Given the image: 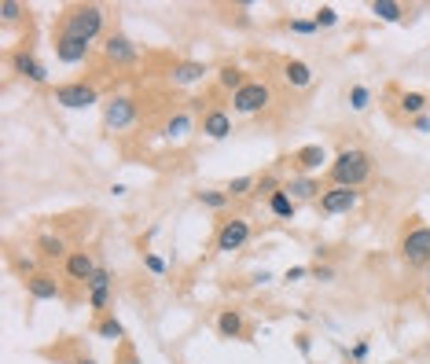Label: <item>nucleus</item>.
I'll use <instances>...</instances> for the list:
<instances>
[{
  "label": "nucleus",
  "mask_w": 430,
  "mask_h": 364,
  "mask_svg": "<svg viewBox=\"0 0 430 364\" xmlns=\"http://www.w3.org/2000/svg\"><path fill=\"white\" fill-rule=\"evenodd\" d=\"M306 276H309L306 265H291V269L284 272V284H298V280H306Z\"/></svg>",
  "instance_id": "nucleus-36"
},
{
  "label": "nucleus",
  "mask_w": 430,
  "mask_h": 364,
  "mask_svg": "<svg viewBox=\"0 0 430 364\" xmlns=\"http://www.w3.org/2000/svg\"><path fill=\"white\" fill-rule=\"evenodd\" d=\"M96 335H100V338H107V342H122V338H125V328H122V320L103 316L100 324H96Z\"/></svg>",
  "instance_id": "nucleus-28"
},
{
  "label": "nucleus",
  "mask_w": 430,
  "mask_h": 364,
  "mask_svg": "<svg viewBox=\"0 0 430 364\" xmlns=\"http://www.w3.org/2000/svg\"><path fill=\"white\" fill-rule=\"evenodd\" d=\"M350 107H353V111H368V107H372V89H368V85H350Z\"/></svg>",
  "instance_id": "nucleus-29"
},
{
  "label": "nucleus",
  "mask_w": 430,
  "mask_h": 364,
  "mask_svg": "<svg viewBox=\"0 0 430 364\" xmlns=\"http://www.w3.org/2000/svg\"><path fill=\"white\" fill-rule=\"evenodd\" d=\"M96 258H92V254L89 250H74L70 254V258H67V276H70V280H77V284H89L92 280V276H96Z\"/></svg>",
  "instance_id": "nucleus-17"
},
{
  "label": "nucleus",
  "mask_w": 430,
  "mask_h": 364,
  "mask_svg": "<svg viewBox=\"0 0 430 364\" xmlns=\"http://www.w3.org/2000/svg\"><path fill=\"white\" fill-rule=\"evenodd\" d=\"M284 81L291 85V89H309V85H313V67L306 59H287L284 63Z\"/></svg>",
  "instance_id": "nucleus-20"
},
{
  "label": "nucleus",
  "mask_w": 430,
  "mask_h": 364,
  "mask_svg": "<svg viewBox=\"0 0 430 364\" xmlns=\"http://www.w3.org/2000/svg\"><path fill=\"white\" fill-rule=\"evenodd\" d=\"M23 4H15V0H4V4H0V18H4V23H15V18H23Z\"/></svg>",
  "instance_id": "nucleus-33"
},
{
  "label": "nucleus",
  "mask_w": 430,
  "mask_h": 364,
  "mask_svg": "<svg viewBox=\"0 0 430 364\" xmlns=\"http://www.w3.org/2000/svg\"><path fill=\"white\" fill-rule=\"evenodd\" d=\"M294 346H298V353H313V342H309V335H294Z\"/></svg>",
  "instance_id": "nucleus-39"
},
{
  "label": "nucleus",
  "mask_w": 430,
  "mask_h": 364,
  "mask_svg": "<svg viewBox=\"0 0 430 364\" xmlns=\"http://www.w3.org/2000/svg\"><path fill=\"white\" fill-rule=\"evenodd\" d=\"M401 262L412 265V269H423L430 265V225H412L404 235H401Z\"/></svg>",
  "instance_id": "nucleus-3"
},
{
  "label": "nucleus",
  "mask_w": 430,
  "mask_h": 364,
  "mask_svg": "<svg viewBox=\"0 0 430 364\" xmlns=\"http://www.w3.org/2000/svg\"><path fill=\"white\" fill-rule=\"evenodd\" d=\"M279 188H284V181H279V177H272V173H265V177H257V184H254V191H257V196H276V191Z\"/></svg>",
  "instance_id": "nucleus-32"
},
{
  "label": "nucleus",
  "mask_w": 430,
  "mask_h": 364,
  "mask_svg": "<svg viewBox=\"0 0 430 364\" xmlns=\"http://www.w3.org/2000/svg\"><path fill=\"white\" fill-rule=\"evenodd\" d=\"M52 100L59 107H67V111H85V107L100 103V89L89 85V81H67V85H59V89L52 92Z\"/></svg>",
  "instance_id": "nucleus-4"
},
{
  "label": "nucleus",
  "mask_w": 430,
  "mask_h": 364,
  "mask_svg": "<svg viewBox=\"0 0 430 364\" xmlns=\"http://www.w3.org/2000/svg\"><path fill=\"white\" fill-rule=\"evenodd\" d=\"M357 203H360V188L331 184V188H324V196H320V213H328V218H335V213H350V210H357Z\"/></svg>",
  "instance_id": "nucleus-8"
},
{
  "label": "nucleus",
  "mask_w": 430,
  "mask_h": 364,
  "mask_svg": "<svg viewBox=\"0 0 430 364\" xmlns=\"http://www.w3.org/2000/svg\"><path fill=\"white\" fill-rule=\"evenodd\" d=\"M26 294L37 298V302H55V298H63V287L55 284L52 272H33L26 280Z\"/></svg>",
  "instance_id": "nucleus-15"
},
{
  "label": "nucleus",
  "mask_w": 430,
  "mask_h": 364,
  "mask_svg": "<svg viewBox=\"0 0 430 364\" xmlns=\"http://www.w3.org/2000/svg\"><path fill=\"white\" fill-rule=\"evenodd\" d=\"M272 280V272L269 269H262V272H254V284H269Z\"/></svg>",
  "instance_id": "nucleus-42"
},
{
  "label": "nucleus",
  "mask_w": 430,
  "mask_h": 364,
  "mask_svg": "<svg viewBox=\"0 0 430 364\" xmlns=\"http://www.w3.org/2000/svg\"><path fill=\"white\" fill-rule=\"evenodd\" d=\"M111 284H114L111 269H96V276L85 284V287H89V309H96V313L107 309V302H111Z\"/></svg>",
  "instance_id": "nucleus-12"
},
{
  "label": "nucleus",
  "mask_w": 430,
  "mask_h": 364,
  "mask_svg": "<svg viewBox=\"0 0 430 364\" xmlns=\"http://www.w3.org/2000/svg\"><path fill=\"white\" fill-rule=\"evenodd\" d=\"M254 184H257V177H232L225 191H228V196H232V199H243V196H247V191H254Z\"/></svg>",
  "instance_id": "nucleus-30"
},
{
  "label": "nucleus",
  "mask_w": 430,
  "mask_h": 364,
  "mask_svg": "<svg viewBox=\"0 0 430 364\" xmlns=\"http://www.w3.org/2000/svg\"><path fill=\"white\" fill-rule=\"evenodd\" d=\"M103 55H107V63H114V67H129V63H136V59H140V48H136L125 33H107V41H103Z\"/></svg>",
  "instance_id": "nucleus-10"
},
{
  "label": "nucleus",
  "mask_w": 430,
  "mask_h": 364,
  "mask_svg": "<svg viewBox=\"0 0 430 364\" xmlns=\"http://www.w3.org/2000/svg\"><path fill=\"white\" fill-rule=\"evenodd\" d=\"M11 70H15V74H23V77H30L33 85H45V81H48V67H45V63H41L30 48L11 52Z\"/></svg>",
  "instance_id": "nucleus-11"
},
{
  "label": "nucleus",
  "mask_w": 430,
  "mask_h": 364,
  "mask_svg": "<svg viewBox=\"0 0 430 364\" xmlns=\"http://www.w3.org/2000/svg\"><path fill=\"white\" fill-rule=\"evenodd\" d=\"M206 74H210L206 63H199V59H181V63H173V70H169V81H173V85H195Z\"/></svg>",
  "instance_id": "nucleus-18"
},
{
  "label": "nucleus",
  "mask_w": 430,
  "mask_h": 364,
  "mask_svg": "<svg viewBox=\"0 0 430 364\" xmlns=\"http://www.w3.org/2000/svg\"><path fill=\"white\" fill-rule=\"evenodd\" d=\"M37 254H41V258H45V262L70 258V254H67V243H63L59 235H52V232H45V235H41V240H37Z\"/></svg>",
  "instance_id": "nucleus-21"
},
{
  "label": "nucleus",
  "mask_w": 430,
  "mask_h": 364,
  "mask_svg": "<svg viewBox=\"0 0 430 364\" xmlns=\"http://www.w3.org/2000/svg\"><path fill=\"white\" fill-rule=\"evenodd\" d=\"M107 26V11L100 4H77L70 8L67 23H63V33H74V37H85V41H96Z\"/></svg>",
  "instance_id": "nucleus-2"
},
{
  "label": "nucleus",
  "mask_w": 430,
  "mask_h": 364,
  "mask_svg": "<svg viewBox=\"0 0 430 364\" xmlns=\"http://www.w3.org/2000/svg\"><path fill=\"white\" fill-rule=\"evenodd\" d=\"M217 335L221 338H243L247 335V320L240 309H221L217 313Z\"/></svg>",
  "instance_id": "nucleus-19"
},
{
  "label": "nucleus",
  "mask_w": 430,
  "mask_h": 364,
  "mask_svg": "<svg viewBox=\"0 0 430 364\" xmlns=\"http://www.w3.org/2000/svg\"><path fill=\"white\" fill-rule=\"evenodd\" d=\"M284 191H287V196H291L294 203H309V199H320V196H324L320 181H316V177H309V173H298V177L284 181Z\"/></svg>",
  "instance_id": "nucleus-14"
},
{
  "label": "nucleus",
  "mask_w": 430,
  "mask_h": 364,
  "mask_svg": "<svg viewBox=\"0 0 430 364\" xmlns=\"http://www.w3.org/2000/svg\"><path fill=\"white\" fill-rule=\"evenodd\" d=\"M412 129H416V133H430V114H419V118H412Z\"/></svg>",
  "instance_id": "nucleus-40"
},
{
  "label": "nucleus",
  "mask_w": 430,
  "mask_h": 364,
  "mask_svg": "<svg viewBox=\"0 0 430 364\" xmlns=\"http://www.w3.org/2000/svg\"><path fill=\"white\" fill-rule=\"evenodd\" d=\"M350 357H353V360H364V357H368V342H364V338H360V342H357V346L350 350Z\"/></svg>",
  "instance_id": "nucleus-41"
},
{
  "label": "nucleus",
  "mask_w": 430,
  "mask_h": 364,
  "mask_svg": "<svg viewBox=\"0 0 430 364\" xmlns=\"http://www.w3.org/2000/svg\"><path fill=\"white\" fill-rule=\"evenodd\" d=\"M188 133H191V114H184V111L169 114L166 125H162V136H166V140H184Z\"/></svg>",
  "instance_id": "nucleus-23"
},
{
  "label": "nucleus",
  "mask_w": 430,
  "mask_h": 364,
  "mask_svg": "<svg viewBox=\"0 0 430 364\" xmlns=\"http://www.w3.org/2000/svg\"><path fill=\"white\" fill-rule=\"evenodd\" d=\"M250 221L247 218H228V221H221V228H217V235H213V250L217 254H232V250H243L247 243H250Z\"/></svg>",
  "instance_id": "nucleus-7"
},
{
  "label": "nucleus",
  "mask_w": 430,
  "mask_h": 364,
  "mask_svg": "<svg viewBox=\"0 0 430 364\" xmlns=\"http://www.w3.org/2000/svg\"><path fill=\"white\" fill-rule=\"evenodd\" d=\"M269 213H272V218H279V221H291L294 213H298V203L287 196L284 188H279L276 196H269Z\"/></svg>",
  "instance_id": "nucleus-22"
},
{
  "label": "nucleus",
  "mask_w": 430,
  "mask_h": 364,
  "mask_svg": "<svg viewBox=\"0 0 430 364\" xmlns=\"http://www.w3.org/2000/svg\"><path fill=\"white\" fill-rule=\"evenodd\" d=\"M426 107H430L426 92H401V111H404L408 118H419V114H426Z\"/></svg>",
  "instance_id": "nucleus-26"
},
{
  "label": "nucleus",
  "mask_w": 430,
  "mask_h": 364,
  "mask_svg": "<svg viewBox=\"0 0 430 364\" xmlns=\"http://www.w3.org/2000/svg\"><path fill=\"white\" fill-rule=\"evenodd\" d=\"M372 15L382 18V23H401V18H404V8L394 4V0H375V4H372Z\"/></svg>",
  "instance_id": "nucleus-27"
},
{
  "label": "nucleus",
  "mask_w": 430,
  "mask_h": 364,
  "mask_svg": "<svg viewBox=\"0 0 430 364\" xmlns=\"http://www.w3.org/2000/svg\"><path fill=\"white\" fill-rule=\"evenodd\" d=\"M203 136H210V140L232 136V111H225V107H210V111L203 114Z\"/></svg>",
  "instance_id": "nucleus-13"
},
{
  "label": "nucleus",
  "mask_w": 430,
  "mask_h": 364,
  "mask_svg": "<svg viewBox=\"0 0 430 364\" xmlns=\"http://www.w3.org/2000/svg\"><path fill=\"white\" fill-rule=\"evenodd\" d=\"M272 103V89L265 81H247L240 92H232V111L235 114H262Z\"/></svg>",
  "instance_id": "nucleus-5"
},
{
  "label": "nucleus",
  "mask_w": 430,
  "mask_h": 364,
  "mask_svg": "<svg viewBox=\"0 0 430 364\" xmlns=\"http://www.w3.org/2000/svg\"><path fill=\"white\" fill-rule=\"evenodd\" d=\"M287 30H291V33H302V37H309V33H316V23H313V18H291V23H287Z\"/></svg>",
  "instance_id": "nucleus-34"
},
{
  "label": "nucleus",
  "mask_w": 430,
  "mask_h": 364,
  "mask_svg": "<svg viewBox=\"0 0 430 364\" xmlns=\"http://www.w3.org/2000/svg\"><path fill=\"white\" fill-rule=\"evenodd\" d=\"M77 364H92V357H85V360H77Z\"/></svg>",
  "instance_id": "nucleus-43"
},
{
  "label": "nucleus",
  "mask_w": 430,
  "mask_h": 364,
  "mask_svg": "<svg viewBox=\"0 0 430 364\" xmlns=\"http://www.w3.org/2000/svg\"><path fill=\"white\" fill-rule=\"evenodd\" d=\"M92 55V41L85 37H74V33H59L55 37V59L67 63V67H81V63H89Z\"/></svg>",
  "instance_id": "nucleus-9"
},
{
  "label": "nucleus",
  "mask_w": 430,
  "mask_h": 364,
  "mask_svg": "<svg viewBox=\"0 0 430 364\" xmlns=\"http://www.w3.org/2000/svg\"><path fill=\"white\" fill-rule=\"evenodd\" d=\"M136 114H140V107H136L133 96H111L103 103V129L122 133V129H129V125L136 122Z\"/></svg>",
  "instance_id": "nucleus-6"
},
{
  "label": "nucleus",
  "mask_w": 430,
  "mask_h": 364,
  "mask_svg": "<svg viewBox=\"0 0 430 364\" xmlns=\"http://www.w3.org/2000/svg\"><path fill=\"white\" fill-rule=\"evenodd\" d=\"M217 85H221L225 92H240L243 85H247V77H243V70L235 67V63H225V67L217 70Z\"/></svg>",
  "instance_id": "nucleus-24"
},
{
  "label": "nucleus",
  "mask_w": 430,
  "mask_h": 364,
  "mask_svg": "<svg viewBox=\"0 0 430 364\" xmlns=\"http://www.w3.org/2000/svg\"><path fill=\"white\" fill-rule=\"evenodd\" d=\"M372 173H375V162L364 147H346V151H338L328 166L331 184H342V188H360Z\"/></svg>",
  "instance_id": "nucleus-1"
},
{
  "label": "nucleus",
  "mask_w": 430,
  "mask_h": 364,
  "mask_svg": "<svg viewBox=\"0 0 430 364\" xmlns=\"http://www.w3.org/2000/svg\"><path fill=\"white\" fill-rule=\"evenodd\" d=\"M294 166L302 169V173H316V169H324V166H331V159H328V151H324V144H306V147H298L294 151Z\"/></svg>",
  "instance_id": "nucleus-16"
},
{
  "label": "nucleus",
  "mask_w": 430,
  "mask_h": 364,
  "mask_svg": "<svg viewBox=\"0 0 430 364\" xmlns=\"http://www.w3.org/2000/svg\"><path fill=\"white\" fill-rule=\"evenodd\" d=\"M144 269L155 272V276H166V262L158 258V254H151V250H144Z\"/></svg>",
  "instance_id": "nucleus-35"
},
{
  "label": "nucleus",
  "mask_w": 430,
  "mask_h": 364,
  "mask_svg": "<svg viewBox=\"0 0 430 364\" xmlns=\"http://www.w3.org/2000/svg\"><path fill=\"white\" fill-rule=\"evenodd\" d=\"M313 23H316V30H320V26L331 30V26H338V11H335L331 4H320V8H316V15H313Z\"/></svg>",
  "instance_id": "nucleus-31"
},
{
  "label": "nucleus",
  "mask_w": 430,
  "mask_h": 364,
  "mask_svg": "<svg viewBox=\"0 0 430 364\" xmlns=\"http://www.w3.org/2000/svg\"><path fill=\"white\" fill-rule=\"evenodd\" d=\"M195 199H199L206 210H225V206L232 203V196H228V191H221V188H199Z\"/></svg>",
  "instance_id": "nucleus-25"
},
{
  "label": "nucleus",
  "mask_w": 430,
  "mask_h": 364,
  "mask_svg": "<svg viewBox=\"0 0 430 364\" xmlns=\"http://www.w3.org/2000/svg\"><path fill=\"white\" fill-rule=\"evenodd\" d=\"M309 272L316 276L320 284H331V280H335V269H331V265H316V269H309Z\"/></svg>",
  "instance_id": "nucleus-37"
},
{
  "label": "nucleus",
  "mask_w": 430,
  "mask_h": 364,
  "mask_svg": "<svg viewBox=\"0 0 430 364\" xmlns=\"http://www.w3.org/2000/svg\"><path fill=\"white\" fill-rule=\"evenodd\" d=\"M15 269H18V272H23V276H26V280H30V276L37 272V265H33V258H15Z\"/></svg>",
  "instance_id": "nucleus-38"
}]
</instances>
